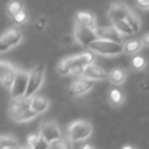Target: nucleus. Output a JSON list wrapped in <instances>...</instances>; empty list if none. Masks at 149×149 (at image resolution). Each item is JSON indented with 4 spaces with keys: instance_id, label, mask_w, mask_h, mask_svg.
I'll return each mask as SVG.
<instances>
[{
    "instance_id": "4",
    "label": "nucleus",
    "mask_w": 149,
    "mask_h": 149,
    "mask_svg": "<svg viewBox=\"0 0 149 149\" xmlns=\"http://www.w3.org/2000/svg\"><path fill=\"white\" fill-rule=\"evenodd\" d=\"M44 74H45V66L43 64H37L29 72V83H28L27 92L25 98H32L35 96V93L40 89L44 81Z\"/></svg>"
},
{
    "instance_id": "8",
    "label": "nucleus",
    "mask_w": 149,
    "mask_h": 149,
    "mask_svg": "<svg viewBox=\"0 0 149 149\" xmlns=\"http://www.w3.org/2000/svg\"><path fill=\"white\" fill-rule=\"evenodd\" d=\"M28 83H29V72L17 68V78H15V83L10 89L11 98L19 99V98L25 97L28 88Z\"/></svg>"
},
{
    "instance_id": "14",
    "label": "nucleus",
    "mask_w": 149,
    "mask_h": 149,
    "mask_svg": "<svg viewBox=\"0 0 149 149\" xmlns=\"http://www.w3.org/2000/svg\"><path fill=\"white\" fill-rule=\"evenodd\" d=\"M74 22L82 26L91 28L93 30H97V24H96V17L92 13L89 11H78L74 15Z\"/></svg>"
},
{
    "instance_id": "28",
    "label": "nucleus",
    "mask_w": 149,
    "mask_h": 149,
    "mask_svg": "<svg viewBox=\"0 0 149 149\" xmlns=\"http://www.w3.org/2000/svg\"><path fill=\"white\" fill-rule=\"evenodd\" d=\"M13 22L17 25H22V24H25L28 19L27 13H26L25 10H22L21 13H19L17 15H15V17H13Z\"/></svg>"
},
{
    "instance_id": "37",
    "label": "nucleus",
    "mask_w": 149,
    "mask_h": 149,
    "mask_svg": "<svg viewBox=\"0 0 149 149\" xmlns=\"http://www.w3.org/2000/svg\"><path fill=\"white\" fill-rule=\"evenodd\" d=\"M9 149H21V147H15V148H9Z\"/></svg>"
},
{
    "instance_id": "36",
    "label": "nucleus",
    "mask_w": 149,
    "mask_h": 149,
    "mask_svg": "<svg viewBox=\"0 0 149 149\" xmlns=\"http://www.w3.org/2000/svg\"><path fill=\"white\" fill-rule=\"evenodd\" d=\"M21 149H33V148H32V147H30L29 145L27 144V145H25V146H22Z\"/></svg>"
},
{
    "instance_id": "34",
    "label": "nucleus",
    "mask_w": 149,
    "mask_h": 149,
    "mask_svg": "<svg viewBox=\"0 0 149 149\" xmlns=\"http://www.w3.org/2000/svg\"><path fill=\"white\" fill-rule=\"evenodd\" d=\"M81 149H95L94 148L92 145H90V144H84L83 146H82V148Z\"/></svg>"
},
{
    "instance_id": "2",
    "label": "nucleus",
    "mask_w": 149,
    "mask_h": 149,
    "mask_svg": "<svg viewBox=\"0 0 149 149\" xmlns=\"http://www.w3.org/2000/svg\"><path fill=\"white\" fill-rule=\"evenodd\" d=\"M93 126L86 120H76L70 123L66 129V136L72 141H83L88 139L92 134Z\"/></svg>"
},
{
    "instance_id": "25",
    "label": "nucleus",
    "mask_w": 149,
    "mask_h": 149,
    "mask_svg": "<svg viewBox=\"0 0 149 149\" xmlns=\"http://www.w3.org/2000/svg\"><path fill=\"white\" fill-rule=\"evenodd\" d=\"M22 10H24V3L22 1H10L6 6V11L11 19Z\"/></svg>"
},
{
    "instance_id": "6",
    "label": "nucleus",
    "mask_w": 149,
    "mask_h": 149,
    "mask_svg": "<svg viewBox=\"0 0 149 149\" xmlns=\"http://www.w3.org/2000/svg\"><path fill=\"white\" fill-rule=\"evenodd\" d=\"M23 39V34L17 28H8L0 37V52L4 53L10 48L17 46Z\"/></svg>"
},
{
    "instance_id": "15",
    "label": "nucleus",
    "mask_w": 149,
    "mask_h": 149,
    "mask_svg": "<svg viewBox=\"0 0 149 149\" xmlns=\"http://www.w3.org/2000/svg\"><path fill=\"white\" fill-rule=\"evenodd\" d=\"M31 107L37 114H40L42 112L46 111L49 107V100L44 95H37L33 96L31 98Z\"/></svg>"
},
{
    "instance_id": "29",
    "label": "nucleus",
    "mask_w": 149,
    "mask_h": 149,
    "mask_svg": "<svg viewBox=\"0 0 149 149\" xmlns=\"http://www.w3.org/2000/svg\"><path fill=\"white\" fill-rule=\"evenodd\" d=\"M45 26H46V17H44V15H41V17L37 19V22H36L35 27L37 30L41 31V30H43L44 28H45Z\"/></svg>"
},
{
    "instance_id": "35",
    "label": "nucleus",
    "mask_w": 149,
    "mask_h": 149,
    "mask_svg": "<svg viewBox=\"0 0 149 149\" xmlns=\"http://www.w3.org/2000/svg\"><path fill=\"white\" fill-rule=\"evenodd\" d=\"M122 149H136L133 145H130V144H127V145H124L122 147Z\"/></svg>"
},
{
    "instance_id": "27",
    "label": "nucleus",
    "mask_w": 149,
    "mask_h": 149,
    "mask_svg": "<svg viewBox=\"0 0 149 149\" xmlns=\"http://www.w3.org/2000/svg\"><path fill=\"white\" fill-rule=\"evenodd\" d=\"M40 140H41V135H40V133H32V134H30L29 136L27 137L28 145H29L30 147H32V148H35L38 143L40 142Z\"/></svg>"
},
{
    "instance_id": "1",
    "label": "nucleus",
    "mask_w": 149,
    "mask_h": 149,
    "mask_svg": "<svg viewBox=\"0 0 149 149\" xmlns=\"http://www.w3.org/2000/svg\"><path fill=\"white\" fill-rule=\"evenodd\" d=\"M8 114L13 120L17 123H25L33 120L38 116L31 107V98L11 99L8 105Z\"/></svg>"
},
{
    "instance_id": "19",
    "label": "nucleus",
    "mask_w": 149,
    "mask_h": 149,
    "mask_svg": "<svg viewBox=\"0 0 149 149\" xmlns=\"http://www.w3.org/2000/svg\"><path fill=\"white\" fill-rule=\"evenodd\" d=\"M143 44L141 40L132 39L124 43V52L127 54H135L139 52L142 48Z\"/></svg>"
},
{
    "instance_id": "23",
    "label": "nucleus",
    "mask_w": 149,
    "mask_h": 149,
    "mask_svg": "<svg viewBox=\"0 0 149 149\" xmlns=\"http://www.w3.org/2000/svg\"><path fill=\"white\" fill-rule=\"evenodd\" d=\"M112 26L120 32V34H126V35H131V34H134V31L131 28V26L129 25V23L124 19V21H114L111 22Z\"/></svg>"
},
{
    "instance_id": "17",
    "label": "nucleus",
    "mask_w": 149,
    "mask_h": 149,
    "mask_svg": "<svg viewBox=\"0 0 149 149\" xmlns=\"http://www.w3.org/2000/svg\"><path fill=\"white\" fill-rule=\"evenodd\" d=\"M94 60H95V54H94V52L90 51V50L74 55V64H80V65L87 66L94 63Z\"/></svg>"
},
{
    "instance_id": "31",
    "label": "nucleus",
    "mask_w": 149,
    "mask_h": 149,
    "mask_svg": "<svg viewBox=\"0 0 149 149\" xmlns=\"http://www.w3.org/2000/svg\"><path fill=\"white\" fill-rule=\"evenodd\" d=\"M136 5L142 9H149V0H140V1H136Z\"/></svg>"
},
{
    "instance_id": "18",
    "label": "nucleus",
    "mask_w": 149,
    "mask_h": 149,
    "mask_svg": "<svg viewBox=\"0 0 149 149\" xmlns=\"http://www.w3.org/2000/svg\"><path fill=\"white\" fill-rule=\"evenodd\" d=\"M72 66H74V55H70L60 60L57 65V72L62 76H65L68 74H70Z\"/></svg>"
},
{
    "instance_id": "12",
    "label": "nucleus",
    "mask_w": 149,
    "mask_h": 149,
    "mask_svg": "<svg viewBox=\"0 0 149 149\" xmlns=\"http://www.w3.org/2000/svg\"><path fill=\"white\" fill-rule=\"evenodd\" d=\"M82 77L86 79L92 80V81H102V80L108 79V72L104 70L102 66L92 63L85 68Z\"/></svg>"
},
{
    "instance_id": "13",
    "label": "nucleus",
    "mask_w": 149,
    "mask_h": 149,
    "mask_svg": "<svg viewBox=\"0 0 149 149\" xmlns=\"http://www.w3.org/2000/svg\"><path fill=\"white\" fill-rule=\"evenodd\" d=\"M96 33H97L99 39L118 42V43H123V41H124V36H123V34H120L113 26L99 27L96 30Z\"/></svg>"
},
{
    "instance_id": "26",
    "label": "nucleus",
    "mask_w": 149,
    "mask_h": 149,
    "mask_svg": "<svg viewBox=\"0 0 149 149\" xmlns=\"http://www.w3.org/2000/svg\"><path fill=\"white\" fill-rule=\"evenodd\" d=\"M131 66L136 70H141L146 66V59L141 55H135L131 60Z\"/></svg>"
},
{
    "instance_id": "30",
    "label": "nucleus",
    "mask_w": 149,
    "mask_h": 149,
    "mask_svg": "<svg viewBox=\"0 0 149 149\" xmlns=\"http://www.w3.org/2000/svg\"><path fill=\"white\" fill-rule=\"evenodd\" d=\"M49 147H50L49 143L46 142L43 138H41V140H40V142L37 144V146H36L35 148H33V149H49Z\"/></svg>"
},
{
    "instance_id": "20",
    "label": "nucleus",
    "mask_w": 149,
    "mask_h": 149,
    "mask_svg": "<svg viewBox=\"0 0 149 149\" xmlns=\"http://www.w3.org/2000/svg\"><path fill=\"white\" fill-rule=\"evenodd\" d=\"M51 149H72V141L68 136H62L60 139L50 144Z\"/></svg>"
},
{
    "instance_id": "3",
    "label": "nucleus",
    "mask_w": 149,
    "mask_h": 149,
    "mask_svg": "<svg viewBox=\"0 0 149 149\" xmlns=\"http://www.w3.org/2000/svg\"><path fill=\"white\" fill-rule=\"evenodd\" d=\"M88 49L103 56H116L124 52V43L97 39L88 47Z\"/></svg>"
},
{
    "instance_id": "16",
    "label": "nucleus",
    "mask_w": 149,
    "mask_h": 149,
    "mask_svg": "<svg viewBox=\"0 0 149 149\" xmlns=\"http://www.w3.org/2000/svg\"><path fill=\"white\" fill-rule=\"evenodd\" d=\"M127 78V72L124 68H114L108 72V81L112 85H122Z\"/></svg>"
},
{
    "instance_id": "21",
    "label": "nucleus",
    "mask_w": 149,
    "mask_h": 149,
    "mask_svg": "<svg viewBox=\"0 0 149 149\" xmlns=\"http://www.w3.org/2000/svg\"><path fill=\"white\" fill-rule=\"evenodd\" d=\"M126 21L128 22L129 25L131 26V28L133 29L134 33H137V32L140 30V25H141L140 17H138V15H137L132 8H130V10H129V13H128V15H127Z\"/></svg>"
},
{
    "instance_id": "32",
    "label": "nucleus",
    "mask_w": 149,
    "mask_h": 149,
    "mask_svg": "<svg viewBox=\"0 0 149 149\" xmlns=\"http://www.w3.org/2000/svg\"><path fill=\"white\" fill-rule=\"evenodd\" d=\"M72 41H74V39H72V36H70V35H66L65 37H63V39H62V42H63V44L65 46L72 45Z\"/></svg>"
},
{
    "instance_id": "9",
    "label": "nucleus",
    "mask_w": 149,
    "mask_h": 149,
    "mask_svg": "<svg viewBox=\"0 0 149 149\" xmlns=\"http://www.w3.org/2000/svg\"><path fill=\"white\" fill-rule=\"evenodd\" d=\"M17 68H15L11 62L4 59L0 61V80L6 89H11L15 78H17Z\"/></svg>"
},
{
    "instance_id": "22",
    "label": "nucleus",
    "mask_w": 149,
    "mask_h": 149,
    "mask_svg": "<svg viewBox=\"0 0 149 149\" xmlns=\"http://www.w3.org/2000/svg\"><path fill=\"white\" fill-rule=\"evenodd\" d=\"M0 142H1V149H9L19 147L17 139L13 135L9 134H3L1 136V139H0Z\"/></svg>"
},
{
    "instance_id": "33",
    "label": "nucleus",
    "mask_w": 149,
    "mask_h": 149,
    "mask_svg": "<svg viewBox=\"0 0 149 149\" xmlns=\"http://www.w3.org/2000/svg\"><path fill=\"white\" fill-rule=\"evenodd\" d=\"M141 42H142L143 45L149 46V32L147 34H145L144 36H143L142 39H141Z\"/></svg>"
},
{
    "instance_id": "24",
    "label": "nucleus",
    "mask_w": 149,
    "mask_h": 149,
    "mask_svg": "<svg viewBox=\"0 0 149 149\" xmlns=\"http://www.w3.org/2000/svg\"><path fill=\"white\" fill-rule=\"evenodd\" d=\"M108 100L113 106H120L124 101V94L118 89H111L108 95Z\"/></svg>"
},
{
    "instance_id": "11",
    "label": "nucleus",
    "mask_w": 149,
    "mask_h": 149,
    "mask_svg": "<svg viewBox=\"0 0 149 149\" xmlns=\"http://www.w3.org/2000/svg\"><path fill=\"white\" fill-rule=\"evenodd\" d=\"M130 10V7L124 2H112L108 8V17L111 22L114 21H124L127 19V15Z\"/></svg>"
},
{
    "instance_id": "5",
    "label": "nucleus",
    "mask_w": 149,
    "mask_h": 149,
    "mask_svg": "<svg viewBox=\"0 0 149 149\" xmlns=\"http://www.w3.org/2000/svg\"><path fill=\"white\" fill-rule=\"evenodd\" d=\"M74 39L84 47H89L94 41H96L99 38H98L97 33H96V30L82 26L74 22Z\"/></svg>"
},
{
    "instance_id": "7",
    "label": "nucleus",
    "mask_w": 149,
    "mask_h": 149,
    "mask_svg": "<svg viewBox=\"0 0 149 149\" xmlns=\"http://www.w3.org/2000/svg\"><path fill=\"white\" fill-rule=\"evenodd\" d=\"M40 135L46 142L51 144L52 142L58 140L62 137L59 127L53 120H44L40 125Z\"/></svg>"
},
{
    "instance_id": "10",
    "label": "nucleus",
    "mask_w": 149,
    "mask_h": 149,
    "mask_svg": "<svg viewBox=\"0 0 149 149\" xmlns=\"http://www.w3.org/2000/svg\"><path fill=\"white\" fill-rule=\"evenodd\" d=\"M95 84L96 82L92 81V80L86 79V78L83 77L77 78L76 80L72 81V83L70 86V89H68L70 95L79 96L82 95V94L87 93L95 86Z\"/></svg>"
}]
</instances>
